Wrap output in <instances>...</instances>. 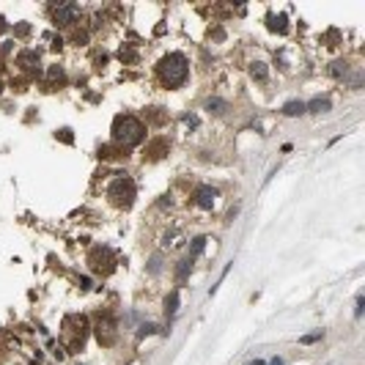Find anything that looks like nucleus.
<instances>
[{
	"instance_id": "10",
	"label": "nucleus",
	"mask_w": 365,
	"mask_h": 365,
	"mask_svg": "<svg viewBox=\"0 0 365 365\" xmlns=\"http://www.w3.org/2000/svg\"><path fill=\"white\" fill-rule=\"evenodd\" d=\"M321 338H324V333H321V329H316V333H310V335H302L300 343H302V346H308V343H316V341H321Z\"/></svg>"
},
{
	"instance_id": "13",
	"label": "nucleus",
	"mask_w": 365,
	"mask_h": 365,
	"mask_svg": "<svg viewBox=\"0 0 365 365\" xmlns=\"http://www.w3.org/2000/svg\"><path fill=\"white\" fill-rule=\"evenodd\" d=\"M206 107H209V110H214V113H222L220 107H225V105H222L220 99H209V102H206Z\"/></svg>"
},
{
	"instance_id": "11",
	"label": "nucleus",
	"mask_w": 365,
	"mask_h": 365,
	"mask_svg": "<svg viewBox=\"0 0 365 365\" xmlns=\"http://www.w3.org/2000/svg\"><path fill=\"white\" fill-rule=\"evenodd\" d=\"M190 267H192L190 261H181V263H179V272H176V278L184 280V278H187V272H190Z\"/></svg>"
},
{
	"instance_id": "12",
	"label": "nucleus",
	"mask_w": 365,
	"mask_h": 365,
	"mask_svg": "<svg viewBox=\"0 0 365 365\" xmlns=\"http://www.w3.org/2000/svg\"><path fill=\"white\" fill-rule=\"evenodd\" d=\"M253 77L267 80V69H263V63H253Z\"/></svg>"
},
{
	"instance_id": "15",
	"label": "nucleus",
	"mask_w": 365,
	"mask_h": 365,
	"mask_svg": "<svg viewBox=\"0 0 365 365\" xmlns=\"http://www.w3.org/2000/svg\"><path fill=\"white\" fill-rule=\"evenodd\" d=\"M267 365H283V360H280V357H275V360H269Z\"/></svg>"
},
{
	"instance_id": "14",
	"label": "nucleus",
	"mask_w": 365,
	"mask_h": 365,
	"mask_svg": "<svg viewBox=\"0 0 365 365\" xmlns=\"http://www.w3.org/2000/svg\"><path fill=\"white\" fill-rule=\"evenodd\" d=\"M362 305H365L362 294H357V308H354V316H357V319H360V316H362Z\"/></svg>"
},
{
	"instance_id": "8",
	"label": "nucleus",
	"mask_w": 365,
	"mask_h": 365,
	"mask_svg": "<svg viewBox=\"0 0 365 365\" xmlns=\"http://www.w3.org/2000/svg\"><path fill=\"white\" fill-rule=\"evenodd\" d=\"M206 242H209V239H206V236H198V239H195V242H192V247H190V258H187V261L198 258V255H201V253H204Z\"/></svg>"
},
{
	"instance_id": "4",
	"label": "nucleus",
	"mask_w": 365,
	"mask_h": 365,
	"mask_svg": "<svg viewBox=\"0 0 365 365\" xmlns=\"http://www.w3.org/2000/svg\"><path fill=\"white\" fill-rule=\"evenodd\" d=\"M77 11H80V9H77L74 3H66V6H58L52 17H55V22H60V25H69L72 19L77 17Z\"/></svg>"
},
{
	"instance_id": "2",
	"label": "nucleus",
	"mask_w": 365,
	"mask_h": 365,
	"mask_svg": "<svg viewBox=\"0 0 365 365\" xmlns=\"http://www.w3.org/2000/svg\"><path fill=\"white\" fill-rule=\"evenodd\" d=\"M143 135H146L143 124L135 116H118L116 124H113V138L124 146H138L143 140Z\"/></svg>"
},
{
	"instance_id": "1",
	"label": "nucleus",
	"mask_w": 365,
	"mask_h": 365,
	"mask_svg": "<svg viewBox=\"0 0 365 365\" xmlns=\"http://www.w3.org/2000/svg\"><path fill=\"white\" fill-rule=\"evenodd\" d=\"M190 77V60L184 52H168L159 60V80L165 88H181Z\"/></svg>"
},
{
	"instance_id": "6",
	"label": "nucleus",
	"mask_w": 365,
	"mask_h": 365,
	"mask_svg": "<svg viewBox=\"0 0 365 365\" xmlns=\"http://www.w3.org/2000/svg\"><path fill=\"white\" fill-rule=\"evenodd\" d=\"M305 113V102H300V99H294V102H286L283 105V116L294 118V116H302Z\"/></svg>"
},
{
	"instance_id": "9",
	"label": "nucleus",
	"mask_w": 365,
	"mask_h": 365,
	"mask_svg": "<svg viewBox=\"0 0 365 365\" xmlns=\"http://www.w3.org/2000/svg\"><path fill=\"white\" fill-rule=\"evenodd\" d=\"M176 310H179V291H171V296L165 300V313L173 316Z\"/></svg>"
},
{
	"instance_id": "5",
	"label": "nucleus",
	"mask_w": 365,
	"mask_h": 365,
	"mask_svg": "<svg viewBox=\"0 0 365 365\" xmlns=\"http://www.w3.org/2000/svg\"><path fill=\"white\" fill-rule=\"evenodd\" d=\"M195 204L201 209H212L214 206V190L212 187H198V192H195Z\"/></svg>"
},
{
	"instance_id": "7",
	"label": "nucleus",
	"mask_w": 365,
	"mask_h": 365,
	"mask_svg": "<svg viewBox=\"0 0 365 365\" xmlns=\"http://www.w3.org/2000/svg\"><path fill=\"white\" fill-rule=\"evenodd\" d=\"M329 107H333L329 99H313L310 105H305V113H327Z\"/></svg>"
},
{
	"instance_id": "3",
	"label": "nucleus",
	"mask_w": 365,
	"mask_h": 365,
	"mask_svg": "<svg viewBox=\"0 0 365 365\" xmlns=\"http://www.w3.org/2000/svg\"><path fill=\"white\" fill-rule=\"evenodd\" d=\"M107 195H110L118 206H129L132 198H135V184H132L129 179H118L116 184L110 187V192H107Z\"/></svg>"
}]
</instances>
